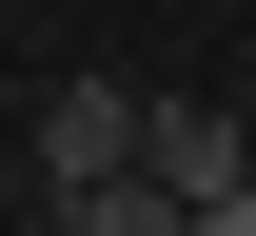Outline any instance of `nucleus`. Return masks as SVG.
I'll use <instances>...</instances> for the list:
<instances>
[{
    "instance_id": "1",
    "label": "nucleus",
    "mask_w": 256,
    "mask_h": 236,
    "mask_svg": "<svg viewBox=\"0 0 256 236\" xmlns=\"http://www.w3.org/2000/svg\"><path fill=\"white\" fill-rule=\"evenodd\" d=\"M138 138H158V99H138V79H60V99H40V177H60V217H79V197H118Z\"/></svg>"
},
{
    "instance_id": "2",
    "label": "nucleus",
    "mask_w": 256,
    "mask_h": 236,
    "mask_svg": "<svg viewBox=\"0 0 256 236\" xmlns=\"http://www.w3.org/2000/svg\"><path fill=\"white\" fill-rule=\"evenodd\" d=\"M138 158H158V197H178L197 236H256V138H236L217 99H158V138H138Z\"/></svg>"
}]
</instances>
